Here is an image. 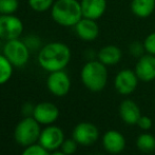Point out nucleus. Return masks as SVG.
<instances>
[{
	"label": "nucleus",
	"instance_id": "nucleus-1",
	"mask_svg": "<svg viewBox=\"0 0 155 155\" xmlns=\"http://www.w3.org/2000/svg\"><path fill=\"white\" fill-rule=\"evenodd\" d=\"M71 49L65 43L53 41L39 50L37 60L45 71L51 73L64 70L71 61Z\"/></svg>",
	"mask_w": 155,
	"mask_h": 155
},
{
	"label": "nucleus",
	"instance_id": "nucleus-2",
	"mask_svg": "<svg viewBox=\"0 0 155 155\" xmlns=\"http://www.w3.org/2000/svg\"><path fill=\"white\" fill-rule=\"evenodd\" d=\"M51 17L61 27H75L82 18L80 1L78 0H56L51 8Z\"/></svg>",
	"mask_w": 155,
	"mask_h": 155
},
{
	"label": "nucleus",
	"instance_id": "nucleus-3",
	"mask_svg": "<svg viewBox=\"0 0 155 155\" xmlns=\"http://www.w3.org/2000/svg\"><path fill=\"white\" fill-rule=\"evenodd\" d=\"M80 78L84 86L94 93L101 92L108 84V70L99 60L86 62L80 72Z\"/></svg>",
	"mask_w": 155,
	"mask_h": 155
},
{
	"label": "nucleus",
	"instance_id": "nucleus-4",
	"mask_svg": "<svg viewBox=\"0 0 155 155\" xmlns=\"http://www.w3.org/2000/svg\"><path fill=\"white\" fill-rule=\"evenodd\" d=\"M40 133V124L33 116H25L15 128L14 138L18 145L29 147L39 140Z\"/></svg>",
	"mask_w": 155,
	"mask_h": 155
},
{
	"label": "nucleus",
	"instance_id": "nucleus-5",
	"mask_svg": "<svg viewBox=\"0 0 155 155\" xmlns=\"http://www.w3.org/2000/svg\"><path fill=\"white\" fill-rule=\"evenodd\" d=\"M3 54L14 68H22L29 62L31 50L25 42L19 38L8 40L3 47Z\"/></svg>",
	"mask_w": 155,
	"mask_h": 155
},
{
	"label": "nucleus",
	"instance_id": "nucleus-6",
	"mask_svg": "<svg viewBox=\"0 0 155 155\" xmlns=\"http://www.w3.org/2000/svg\"><path fill=\"white\" fill-rule=\"evenodd\" d=\"M23 22L16 15H0V39L12 40L22 35Z\"/></svg>",
	"mask_w": 155,
	"mask_h": 155
},
{
	"label": "nucleus",
	"instance_id": "nucleus-7",
	"mask_svg": "<svg viewBox=\"0 0 155 155\" xmlns=\"http://www.w3.org/2000/svg\"><path fill=\"white\" fill-rule=\"evenodd\" d=\"M64 139V133L62 129L54 124H50L41 130L38 143L49 152H53L61 147Z\"/></svg>",
	"mask_w": 155,
	"mask_h": 155
},
{
	"label": "nucleus",
	"instance_id": "nucleus-8",
	"mask_svg": "<svg viewBox=\"0 0 155 155\" xmlns=\"http://www.w3.org/2000/svg\"><path fill=\"white\" fill-rule=\"evenodd\" d=\"M47 87L54 96L62 97L71 90V79L70 76L63 70L51 72L47 78Z\"/></svg>",
	"mask_w": 155,
	"mask_h": 155
},
{
	"label": "nucleus",
	"instance_id": "nucleus-9",
	"mask_svg": "<svg viewBox=\"0 0 155 155\" xmlns=\"http://www.w3.org/2000/svg\"><path fill=\"white\" fill-rule=\"evenodd\" d=\"M72 137L77 141L80 146H91L98 140L99 137V130L92 123L82 121L76 124L74 128Z\"/></svg>",
	"mask_w": 155,
	"mask_h": 155
},
{
	"label": "nucleus",
	"instance_id": "nucleus-10",
	"mask_svg": "<svg viewBox=\"0 0 155 155\" xmlns=\"http://www.w3.org/2000/svg\"><path fill=\"white\" fill-rule=\"evenodd\" d=\"M138 77L135 71L130 69H124L116 74L114 79V87L117 93L120 95H130L136 90L138 86Z\"/></svg>",
	"mask_w": 155,
	"mask_h": 155
},
{
	"label": "nucleus",
	"instance_id": "nucleus-11",
	"mask_svg": "<svg viewBox=\"0 0 155 155\" xmlns=\"http://www.w3.org/2000/svg\"><path fill=\"white\" fill-rule=\"evenodd\" d=\"M33 117L40 124L50 126L53 124L59 117V109L53 102L43 101L37 104L34 108Z\"/></svg>",
	"mask_w": 155,
	"mask_h": 155
},
{
	"label": "nucleus",
	"instance_id": "nucleus-12",
	"mask_svg": "<svg viewBox=\"0 0 155 155\" xmlns=\"http://www.w3.org/2000/svg\"><path fill=\"white\" fill-rule=\"evenodd\" d=\"M140 81L150 82L155 79V55L146 53L138 58L134 69Z\"/></svg>",
	"mask_w": 155,
	"mask_h": 155
},
{
	"label": "nucleus",
	"instance_id": "nucleus-13",
	"mask_svg": "<svg viewBox=\"0 0 155 155\" xmlns=\"http://www.w3.org/2000/svg\"><path fill=\"white\" fill-rule=\"evenodd\" d=\"M75 33L84 41H93L99 36V27L97 20L82 17L74 27Z\"/></svg>",
	"mask_w": 155,
	"mask_h": 155
},
{
	"label": "nucleus",
	"instance_id": "nucleus-14",
	"mask_svg": "<svg viewBox=\"0 0 155 155\" xmlns=\"http://www.w3.org/2000/svg\"><path fill=\"white\" fill-rule=\"evenodd\" d=\"M102 146L111 154H118L126 148V138L119 131L109 130L102 136Z\"/></svg>",
	"mask_w": 155,
	"mask_h": 155
},
{
	"label": "nucleus",
	"instance_id": "nucleus-15",
	"mask_svg": "<svg viewBox=\"0 0 155 155\" xmlns=\"http://www.w3.org/2000/svg\"><path fill=\"white\" fill-rule=\"evenodd\" d=\"M82 16L98 20L107 11V0H80Z\"/></svg>",
	"mask_w": 155,
	"mask_h": 155
},
{
	"label": "nucleus",
	"instance_id": "nucleus-16",
	"mask_svg": "<svg viewBox=\"0 0 155 155\" xmlns=\"http://www.w3.org/2000/svg\"><path fill=\"white\" fill-rule=\"evenodd\" d=\"M119 116L124 124L134 126L140 118L141 112L136 102L131 99H124L119 104Z\"/></svg>",
	"mask_w": 155,
	"mask_h": 155
},
{
	"label": "nucleus",
	"instance_id": "nucleus-17",
	"mask_svg": "<svg viewBox=\"0 0 155 155\" xmlns=\"http://www.w3.org/2000/svg\"><path fill=\"white\" fill-rule=\"evenodd\" d=\"M97 58L100 62H102L104 65H115L117 64L123 58V52L117 45H108L102 47L98 51Z\"/></svg>",
	"mask_w": 155,
	"mask_h": 155
},
{
	"label": "nucleus",
	"instance_id": "nucleus-18",
	"mask_svg": "<svg viewBox=\"0 0 155 155\" xmlns=\"http://www.w3.org/2000/svg\"><path fill=\"white\" fill-rule=\"evenodd\" d=\"M130 8L136 17L148 18L155 11V0H132Z\"/></svg>",
	"mask_w": 155,
	"mask_h": 155
},
{
	"label": "nucleus",
	"instance_id": "nucleus-19",
	"mask_svg": "<svg viewBox=\"0 0 155 155\" xmlns=\"http://www.w3.org/2000/svg\"><path fill=\"white\" fill-rule=\"evenodd\" d=\"M136 146L139 151L151 153L155 150V137L150 133H143L137 137Z\"/></svg>",
	"mask_w": 155,
	"mask_h": 155
},
{
	"label": "nucleus",
	"instance_id": "nucleus-20",
	"mask_svg": "<svg viewBox=\"0 0 155 155\" xmlns=\"http://www.w3.org/2000/svg\"><path fill=\"white\" fill-rule=\"evenodd\" d=\"M13 71H14V65L3 54H0V86L6 84L11 79Z\"/></svg>",
	"mask_w": 155,
	"mask_h": 155
},
{
	"label": "nucleus",
	"instance_id": "nucleus-21",
	"mask_svg": "<svg viewBox=\"0 0 155 155\" xmlns=\"http://www.w3.org/2000/svg\"><path fill=\"white\" fill-rule=\"evenodd\" d=\"M55 0H28L30 8L37 13H45L51 10Z\"/></svg>",
	"mask_w": 155,
	"mask_h": 155
},
{
	"label": "nucleus",
	"instance_id": "nucleus-22",
	"mask_svg": "<svg viewBox=\"0 0 155 155\" xmlns=\"http://www.w3.org/2000/svg\"><path fill=\"white\" fill-rule=\"evenodd\" d=\"M18 8V0H0V15L15 14Z\"/></svg>",
	"mask_w": 155,
	"mask_h": 155
},
{
	"label": "nucleus",
	"instance_id": "nucleus-23",
	"mask_svg": "<svg viewBox=\"0 0 155 155\" xmlns=\"http://www.w3.org/2000/svg\"><path fill=\"white\" fill-rule=\"evenodd\" d=\"M21 155H50L49 151L39 143H34L29 147H25Z\"/></svg>",
	"mask_w": 155,
	"mask_h": 155
},
{
	"label": "nucleus",
	"instance_id": "nucleus-24",
	"mask_svg": "<svg viewBox=\"0 0 155 155\" xmlns=\"http://www.w3.org/2000/svg\"><path fill=\"white\" fill-rule=\"evenodd\" d=\"M77 147H78L77 141L72 137V138H68V139H64V140H63L60 149H61V151L64 152L65 154L72 155L77 151Z\"/></svg>",
	"mask_w": 155,
	"mask_h": 155
},
{
	"label": "nucleus",
	"instance_id": "nucleus-25",
	"mask_svg": "<svg viewBox=\"0 0 155 155\" xmlns=\"http://www.w3.org/2000/svg\"><path fill=\"white\" fill-rule=\"evenodd\" d=\"M129 51H130L131 55L136 58L141 57V56L145 55V53H146L143 42H140V41H133V42L129 45Z\"/></svg>",
	"mask_w": 155,
	"mask_h": 155
},
{
	"label": "nucleus",
	"instance_id": "nucleus-26",
	"mask_svg": "<svg viewBox=\"0 0 155 155\" xmlns=\"http://www.w3.org/2000/svg\"><path fill=\"white\" fill-rule=\"evenodd\" d=\"M143 45H145L146 53L155 55V32H152L148 35L143 40Z\"/></svg>",
	"mask_w": 155,
	"mask_h": 155
},
{
	"label": "nucleus",
	"instance_id": "nucleus-27",
	"mask_svg": "<svg viewBox=\"0 0 155 155\" xmlns=\"http://www.w3.org/2000/svg\"><path fill=\"white\" fill-rule=\"evenodd\" d=\"M137 126H138L141 130L148 131V130H150V129L152 128V126H153V121H152V119L150 118L149 116L141 115L140 118H139L138 121H137Z\"/></svg>",
	"mask_w": 155,
	"mask_h": 155
},
{
	"label": "nucleus",
	"instance_id": "nucleus-28",
	"mask_svg": "<svg viewBox=\"0 0 155 155\" xmlns=\"http://www.w3.org/2000/svg\"><path fill=\"white\" fill-rule=\"evenodd\" d=\"M25 42L29 47L30 50H36L40 47V40L36 36H29L25 39Z\"/></svg>",
	"mask_w": 155,
	"mask_h": 155
},
{
	"label": "nucleus",
	"instance_id": "nucleus-29",
	"mask_svg": "<svg viewBox=\"0 0 155 155\" xmlns=\"http://www.w3.org/2000/svg\"><path fill=\"white\" fill-rule=\"evenodd\" d=\"M35 106L30 102H27L22 106V114L25 116H33V112H34Z\"/></svg>",
	"mask_w": 155,
	"mask_h": 155
},
{
	"label": "nucleus",
	"instance_id": "nucleus-30",
	"mask_svg": "<svg viewBox=\"0 0 155 155\" xmlns=\"http://www.w3.org/2000/svg\"><path fill=\"white\" fill-rule=\"evenodd\" d=\"M50 155H68V154H65L64 152H62V151H53V153Z\"/></svg>",
	"mask_w": 155,
	"mask_h": 155
}]
</instances>
